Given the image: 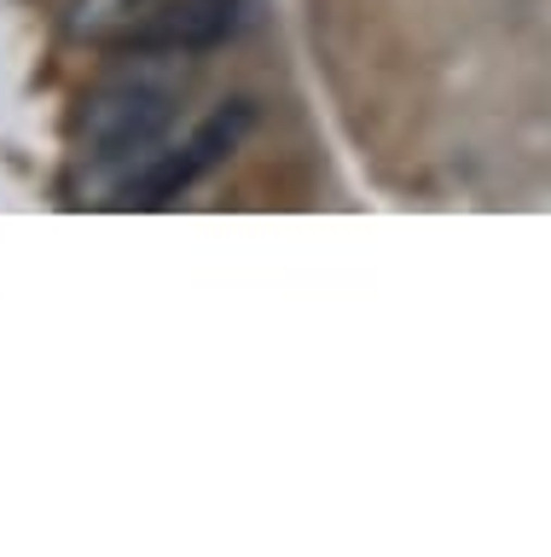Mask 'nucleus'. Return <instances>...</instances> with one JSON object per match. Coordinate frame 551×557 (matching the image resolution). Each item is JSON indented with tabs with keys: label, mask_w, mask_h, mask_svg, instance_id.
<instances>
[{
	"label": "nucleus",
	"mask_w": 551,
	"mask_h": 557,
	"mask_svg": "<svg viewBox=\"0 0 551 557\" xmlns=\"http://www.w3.org/2000/svg\"><path fill=\"white\" fill-rule=\"evenodd\" d=\"M255 0H158L140 24L123 35L128 52H210L221 41H233L250 24Z\"/></svg>",
	"instance_id": "3"
},
{
	"label": "nucleus",
	"mask_w": 551,
	"mask_h": 557,
	"mask_svg": "<svg viewBox=\"0 0 551 557\" xmlns=\"http://www.w3.org/2000/svg\"><path fill=\"white\" fill-rule=\"evenodd\" d=\"M158 0H64V35L82 47H123V35Z\"/></svg>",
	"instance_id": "4"
},
{
	"label": "nucleus",
	"mask_w": 551,
	"mask_h": 557,
	"mask_svg": "<svg viewBox=\"0 0 551 557\" xmlns=\"http://www.w3.org/2000/svg\"><path fill=\"white\" fill-rule=\"evenodd\" d=\"M255 128V104L250 99H227L221 111H210L198 122L192 134L180 139V146H158L146 157L140 169L123 181V198L116 203H128V209H163L168 198H180V191H192L203 174H215L227 157L250 139Z\"/></svg>",
	"instance_id": "2"
},
{
	"label": "nucleus",
	"mask_w": 551,
	"mask_h": 557,
	"mask_svg": "<svg viewBox=\"0 0 551 557\" xmlns=\"http://www.w3.org/2000/svg\"><path fill=\"white\" fill-rule=\"evenodd\" d=\"M180 87H186V52H134V64H123L82 99L76 116L82 157L140 169L175 128Z\"/></svg>",
	"instance_id": "1"
}]
</instances>
